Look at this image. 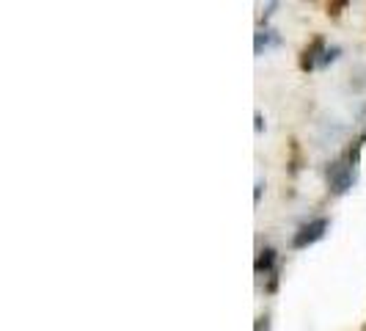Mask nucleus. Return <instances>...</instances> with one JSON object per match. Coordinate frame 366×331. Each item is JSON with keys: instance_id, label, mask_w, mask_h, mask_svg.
<instances>
[{"instance_id": "0eeeda50", "label": "nucleus", "mask_w": 366, "mask_h": 331, "mask_svg": "<svg viewBox=\"0 0 366 331\" xmlns=\"http://www.w3.org/2000/svg\"><path fill=\"white\" fill-rule=\"evenodd\" d=\"M270 329V321H267V318H259V321H256V331H267Z\"/></svg>"}, {"instance_id": "423d86ee", "label": "nucleus", "mask_w": 366, "mask_h": 331, "mask_svg": "<svg viewBox=\"0 0 366 331\" xmlns=\"http://www.w3.org/2000/svg\"><path fill=\"white\" fill-rule=\"evenodd\" d=\"M262 188H264V182L259 180V182H256V191H253V202H256V205H259V199H262Z\"/></svg>"}, {"instance_id": "f03ea898", "label": "nucleus", "mask_w": 366, "mask_h": 331, "mask_svg": "<svg viewBox=\"0 0 366 331\" xmlns=\"http://www.w3.org/2000/svg\"><path fill=\"white\" fill-rule=\"evenodd\" d=\"M325 232H328V218H314V221L303 224V227L295 232L292 246H295V249H309V246H314L317 240H322Z\"/></svg>"}, {"instance_id": "6e6552de", "label": "nucleus", "mask_w": 366, "mask_h": 331, "mask_svg": "<svg viewBox=\"0 0 366 331\" xmlns=\"http://www.w3.org/2000/svg\"><path fill=\"white\" fill-rule=\"evenodd\" d=\"M345 6H347V3H334V6H328V11H331V14H339V8H345Z\"/></svg>"}, {"instance_id": "7ed1b4c3", "label": "nucleus", "mask_w": 366, "mask_h": 331, "mask_svg": "<svg viewBox=\"0 0 366 331\" xmlns=\"http://www.w3.org/2000/svg\"><path fill=\"white\" fill-rule=\"evenodd\" d=\"M322 50H325V41H322L320 36H314V39H311V44L303 50L300 69H306V72H309V69H314V66H317V61H320V53H322Z\"/></svg>"}, {"instance_id": "39448f33", "label": "nucleus", "mask_w": 366, "mask_h": 331, "mask_svg": "<svg viewBox=\"0 0 366 331\" xmlns=\"http://www.w3.org/2000/svg\"><path fill=\"white\" fill-rule=\"evenodd\" d=\"M339 53H342L339 47H334V50H328V53H325V58H322V64H331V61H336V55H339Z\"/></svg>"}, {"instance_id": "1a4fd4ad", "label": "nucleus", "mask_w": 366, "mask_h": 331, "mask_svg": "<svg viewBox=\"0 0 366 331\" xmlns=\"http://www.w3.org/2000/svg\"><path fill=\"white\" fill-rule=\"evenodd\" d=\"M253 119H256V124H253V127H256V133H262V127H264V124H262V113H256Z\"/></svg>"}, {"instance_id": "f257e3e1", "label": "nucleus", "mask_w": 366, "mask_h": 331, "mask_svg": "<svg viewBox=\"0 0 366 331\" xmlns=\"http://www.w3.org/2000/svg\"><path fill=\"white\" fill-rule=\"evenodd\" d=\"M353 180H356V166L350 160H334L328 166V188L331 193L342 196L353 188Z\"/></svg>"}, {"instance_id": "20e7f679", "label": "nucleus", "mask_w": 366, "mask_h": 331, "mask_svg": "<svg viewBox=\"0 0 366 331\" xmlns=\"http://www.w3.org/2000/svg\"><path fill=\"white\" fill-rule=\"evenodd\" d=\"M273 263H276V249H262L259 257H256V263H253V271L256 274H264V271L273 268Z\"/></svg>"}]
</instances>
